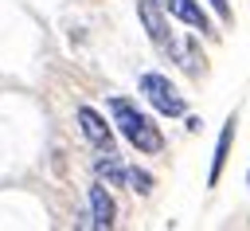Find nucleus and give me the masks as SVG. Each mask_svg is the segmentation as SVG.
Returning a JSON list of instances; mask_svg holds the SVG:
<instances>
[{
    "label": "nucleus",
    "mask_w": 250,
    "mask_h": 231,
    "mask_svg": "<svg viewBox=\"0 0 250 231\" xmlns=\"http://www.w3.org/2000/svg\"><path fill=\"white\" fill-rule=\"evenodd\" d=\"M230 141H234V117H227V125H223V133H219L215 161H211V176H207V184H211V188H215V184H219V176H223V164H227V149H230Z\"/></svg>",
    "instance_id": "0eeeda50"
},
{
    "label": "nucleus",
    "mask_w": 250,
    "mask_h": 231,
    "mask_svg": "<svg viewBox=\"0 0 250 231\" xmlns=\"http://www.w3.org/2000/svg\"><path fill=\"white\" fill-rule=\"evenodd\" d=\"M246 176H250V172H246Z\"/></svg>",
    "instance_id": "9d476101"
},
{
    "label": "nucleus",
    "mask_w": 250,
    "mask_h": 231,
    "mask_svg": "<svg viewBox=\"0 0 250 231\" xmlns=\"http://www.w3.org/2000/svg\"><path fill=\"white\" fill-rule=\"evenodd\" d=\"M109 114H113V125L121 129V137H125L129 145H137V153H160V149H164L160 125H156L133 98H109Z\"/></svg>",
    "instance_id": "f257e3e1"
},
{
    "label": "nucleus",
    "mask_w": 250,
    "mask_h": 231,
    "mask_svg": "<svg viewBox=\"0 0 250 231\" xmlns=\"http://www.w3.org/2000/svg\"><path fill=\"white\" fill-rule=\"evenodd\" d=\"M207 4H211V12H215V16L223 20V23H230V20H234V16H230V4H227V0H207Z\"/></svg>",
    "instance_id": "1a4fd4ad"
},
{
    "label": "nucleus",
    "mask_w": 250,
    "mask_h": 231,
    "mask_svg": "<svg viewBox=\"0 0 250 231\" xmlns=\"http://www.w3.org/2000/svg\"><path fill=\"white\" fill-rule=\"evenodd\" d=\"M141 94L148 98V106L152 110H160V114H168V117H180L188 106H184V94L160 74V70H145L141 74Z\"/></svg>",
    "instance_id": "f03ea898"
},
{
    "label": "nucleus",
    "mask_w": 250,
    "mask_h": 231,
    "mask_svg": "<svg viewBox=\"0 0 250 231\" xmlns=\"http://www.w3.org/2000/svg\"><path fill=\"white\" fill-rule=\"evenodd\" d=\"M125 184H129L133 192H141V196H145V192H152V176H148L145 168H137V164H133V168L125 164Z\"/></svg>",
    "instance_id": "6e6552de"
},
{
    "label": "nucleus",
    "mask_w": 250,
    "mask_h": 231,
    "mask_svg": "<svg viewBox=\"0 0 250 231\" xmlns=\"http://www.w3.org/2000/svg\"><path fill=\"white\" fill-rule=\"evenodd\" d=\"M90 227H98V231L113 227V200H109V192H105L102 180L90 188Z\"/></svg>",
    "instance_id": "20e7f679"
},
{
    "label": "nucleus",
    "mask_w": 250,
    "mask_h": 231,
    "mask_svg": "<svg viewBox=\"0 0 250 231\" xmlns=\"http://www.w3.org/2000/svg\"><path fill=\"white\" fill-rule=\"evenodd\" d=\"M94 176H98L102 184L121 188V184H125V164H121V157H117L113 149H105V157H98V164H94Z\"/></svg>",
    "instance_id": "423d86ee"
},
{
    "label": "nucleus",
    "mask_w": 250,
    "mask_h": 231,
    "mask_svg": "<svg viewBox=\"0 0 250 231\" xmlns=\"http://www.w3.org/2000/svg\"><path fill=\"white\" fill-rule=\"evenodd\" d=\"M78 125H82V137L94 145V149H113V129L105 125V117L98 114V110H90V106H78Z\"/></svg>",
    "instance_id": "7ed1b4c3"
},
{
    "label": "nucleus",
    "mask_w": 250,
    "mask_h": 231,
    "mask_svg": "<svg viewBox=\"0 0 250 231\" xmlns=\"http://www.w3.org/2000/svg\"><path fill=\"white\" fill-rule=\"evenodd\" d=\"M160 8H164L168 16H176V20H184V23H188V27H195V31H211L207 12H203L195 0H160Z\"/></svg>",
    "instance_id": "39448f33"
}]
</instances>
